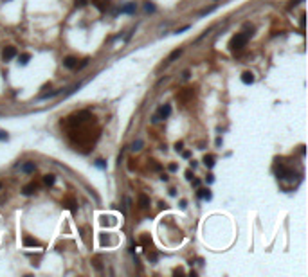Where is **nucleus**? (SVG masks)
I'll return each instance as SVG.
<instances>
[{
    "label": "nucleus",
    "mask_w": 308,
    "mask_h": 277,
    "mask_svg": "<svg viewBox=\"0 0 308 277\" xmlns=\"http://www.w3.org/2000/svg\"><path fill=\"white\" fill-rule=\"evenodd\" d=\"M198 196H202L204 200H211L213 198L211 191H207V189H200V191H198Z\"/></svg>",
    "instance_id": "dca6fc26"
},
{
    "label": "nucleus",
    "mask_w": 308,
    "mask_h": 277,
    "mask_svg": "<svg viewBox=\"0 0 308 277\" xmlns=\"http://www.w3.org/2000/svg\"><path fill=\"white\" fill-rule=\"evenodd\" d=\"M141 243H142V245H151V239H150L148 236H142L141 237Z\"/></svg>",
    "instance_id": "412c9836"
},
{
    "label": "nucleus",
    "mask_w": 308,
    "mask_h": 277,
    "mask_svg": "<svg viewBox=\"0 0 308 277\" xmlns=\"http://www.w3.org/2000/svg\"><path fill=\"white\" fill-rule=\"evenodd\" d=\"M34 191H36V184H27L23 189H22V193L25 196H31V195H34Z\"/></svg>",
    "instance_id": "0eeeda50"
},
{
    "label": "nucleus",
    "mask_w": 308,
    "mask_h": 277,
    "mask_svg": "<svg viewBox=\"0 0 308 277\" xmlns=\"http://www.w3.org/2000/svg\"><path fill=\"white\" fill-rule=\"evenodd\" d=\"M180 54H182V49H177V51H173V52L170 54V56H168V60H166V65L173 63L175 60H177V58H179V56H180Z\"/></svg>",
    "instance_id": "6e6552de"
},
{
    "label": "nucleus",
    "mask_w": 308,
    "mask_h": 277,
    "mask_svg": "<svg viewBox=\"0 0 308 277\" xmlns=\"http://www.w3.org/2000/svg\"><path fill=\"white\" fill-rule=\"evenodd\" d=\"M7 139H9V135L6 133V132H2V130H0V141H7Z\"/></svg>",
    "instance_id": "b1692460"
},
{
    "label": "nucleus",
    "mask_w": 308,
    "mask_h": 277,
    "mask_svg": "<svg viewBox=\"0 0 308 277\" xmlns=\"http://www.w3.org/2000/svg\"><path fill=\"white\" fill-rule=\"evenodd\" d=\"M22 171H23V173H34V171H36V166H34V162H25V164L22 166Z\"/></svg>",
    "instance_id": "1a4fd4ad"
},
{
    "label": "nucleus",
    "mask_w": 308,
    "mask_h": 277,
    "mask_svg": "<svg viewBox=\"0 0 308 277\" xmlns=\"http://www.w3.org/2000/svg\"><path fill=\"white\" fill-rule=\"evenodd\" d=\"M175 148H177V151H180V149H182V142H177V146H175Z\"/></svg>",
    "instance_id": "72a5a7b5"
},
{
    "label": "nucleus",
    "mask_w": 308,
    "mask_h": 277,
    "mask_svg": "<svg viewBox=\"0 0 308 277\" xmlns=\"http://www.w3.org/2000/svg\"><path fill=\"white\" fill-rule=\"evenodd\" d=\"M148 259H151V261H155V259H157V254H148Z\"/></svg>",
    "instance_id": "bb28decb"
},
{
    "label": "nucleus",
    "mask_w": 308,
    "mask_h": 277,
    "mask_svg": "<svg viewBox=\"0 0 308 277\" xmlns=\"http://www.w3.org/2000/svg\"><path fill=\"white\" fill-rule=\"evenodd\" d=\"M135 9H137V7H135V4H133V2H130L128 6H124V7L121 9V13H135Z\"/></svg>",
    "instance_id": "4468645a"
},
{
    "label": "nucleus",
    "mask_w": 308,
    "mask_h": 277,
    "mask_svg": "<svg viewBox=\"0 0 308 277\" xmlns=\"http://www.w3.org/2000/svg\"><path fill=\"white\" fill-rule=\"evenodd\" d=\"M297 2H301V0H292V2H290V7H294V6H297Z\"/></svg>",
    "instance_id": "c756f323"
},
{
    "label": "nucleus",
    "mask_w": 308,
    "mask_h": 277,
    "mask_svg": "<svg viewBox=\"0 0 308 277\" xmlns=\"http://www.w3.org/2000/svg\"><path fill=\"white\" fill-rule=\"evenodd\" d=\"M97 167H105V162H103V160H97Z\"/></svg>",
    "instance_id": "2f4dec72"
},
{
    "label": "nucleus",
    "mask_w": 308,
    "mask_h": 277,
    "mask_svg": "<svg viewBox=\"0 0 308 277\" xmlns=\"http://www.w3.org/2000/svg\"><path fill=\"white\" fill-rule=\"evenodd\" d=\"M54 182H56V176H54V174H45V176H43V184L45 185H54Z\"/></svg>",
    "instance_id": "ddd939ff"
},
{
    "label": "nucleus",
    "mask_w": 308,
    "mask_h": 277,
    "mask_svg": "<svg viewBox=\"0 0 308 277\" xmlns=\"http://www.w3.org/2000/svg\"><path fill=\"white\" fill-rule=\"evenodd\" d=\"M63 205L70 211V212H76V209H78V202H76L74 196H65L63 198Z\"/></svg>",
    "instance_id": "f03ea898"
},
{
    "label": "nucleus",
    "mask_w": 308,
    "mask_h": 277,
    "mask_svg": "<svg viewBox=\"0 0 308 277\" xmlns=\"http://www.w3.org/2000/svg\"><path fill=\"white\" fill-rule=\"evenodd\" d=\"M242 81H243L245 85H252V83H254V74H252V72H243V74H242Z\"/></svg>",
    "instance_id": "423d86ee"
},
{
    "label": "nucleus",
    "mask_w": 308,
    "mask_h": 277,
    "mask_svg": "<svg viewBox=\"0 0 308 277\" xmlns=\"http://www.w3.org/2000/svg\"><path fill=\"white\" fill-rule=\"evenodd\" d=\"M170 171H177V164H170Z\"/></svg>",
    "instance_id": "7c9ffc66"
},
{
    "label": "nucleus",
    "mask_w": 308,
    "mask_h": 277,
    "mask_svg": "<svg viewBox=\"0 0 308 277\" xmlns=\"http://www.w3.org/2000/svg\"><path fill=\"white\" fill-rule=\"evenodd\" d=\"M144 11H146V13H155V6H153L151 2H146V4H144Z\"/></svg>",
    "instance_id": "a211bd4d"
},
{
    "label": "nucleus",
    "mask_w": 308,
    "mask_h": 277,
    "mask_svg": "<svg viewBox=\"0 0 308 277\" xmlns=\"http://www.w3.org/2000/svg\"><path fill=\"white\" fill-rule=\"evenodd\" d=\"M204 164L207 166V167H213V166H214V157H213V155H205V157H204Z\"/></svg>",
    "instance_id": "2eb2a0df"
},
{
    "label": "nucleus",
    "mask_w": 308,
    "mask_h": 277,
    "mask_svg": "<svg viewBox=\"0 0 308 277\" xmlns=\"http://www.w3.org/2000/svg\"><path fill=\"white\" fill-rule=\"evenodd\" d=\"M150 205V198L146 195H139V207L141 209H146Z\"/></svg>",
    "instance_id": "9d476101"
},
{
    "label": "nucleus",
    "mask_w": 308,
    "mask_h": 277,
    "mask_svg": "<svg viewBox=\"0 0 308 277\" xmlns=\"http://www.w3.org/2000/svg\"><path fill=\"white\" fill-rule=\"evenodd\" d=\"M213 182H214V176L209 174V176H207V184H213Z\"/></svg>",
    "instance_id": "393cba45"
},
{
    "label": "nucleus",
    "mask_w": 308,
    "mask_h": 277,
    "mask_svg": "<svg viewBox=\"0 0 308 277\" xmlns=\"http://www.w3.org/2000/svg\"><path fill=\"white\" fill-rule=\"evenodd\" d=\"M0 189H2V184H0Z\"/></svg>",
    "instance_id": "f704fd0d"
},
{
    "label": "nucleus",
    "mask_w": 308,
    "mask_h": 277,
    "mask_svg": "<svg viewBox=\"0 0 308 277\" xmlns=\"http://www.w3.org/2000/svg\"><path fill=\"white\" fill-rule=\"evenodd\" d=\"M76 65H78V60H76L74 56H67L63 60V67L65 69H76Z\"/></svg>",
    "instance_id": "39448f33"
},
{
    "label": "nucleus",
    "mask_w": 308,
    "mask_h": 277,
    "mask_svg": "<svg viewBox=\"0 0 308 277\" xmlns=\"http://www.w3.org/2000/svg\"><path fill=\"white\" fill-rule=\"evenodd\" d=\"M141 148H142V141H141V139H137L135 142L132 144V148H130V149H132V151H139Z\"/></svg>",
    "instance_id": "f3484780"
},
{
    "label": "nucleus",
    "mask_w": 308,
    "mask_h": 277,
    "mask_svg": "<svg viewBox=\"0 0 308 277\" xmlns=\"http://www.w3.org/2000/svg\"><path fill=\"white\" fill-rule=\"evenodd\" d=\"M216 9V6H211V7H207V9H204L202 13H200V16H204V15H207V13H211V11Z\"/></svg>",
    "instance_id": "4be33fe9"
},
{
    "label": "nucleus",
    "mask_w": 308,
    "mask_h": 277,
    "mask_svg": "<svg viewBox=\"0 0 308 277\" xmlns=\"http://www.w3.org/2000/svg\"><path fill=\"white\" fill-rule=\"evenodd\" d=\"M76 6H78V7H85L86 0H76Z\"/></svg>",
    "instance_id": "5701e85b"
},
{
    "label": "nucleus",
    "mask_w": 308,
    "mask_h": 277,
    "mask_svg": "<svg viewBox=\"0 0 308 277\" xmlns=\"http://www.w3.org/2000/svg\"><path fill=\"white\" fill-rule=\"evenodd\" d=\"M15 56H16V49H15L13 45L6 47V49L2 51V58H4V61H9V60H13Z\"/></svg>",
    "instance_id": "7ed1b4c3"
},
{
    "label": "nucleus",
    "mask_w": 308,
    "mask_h": 277,
    "mask_svg": "<svg viewBox=\"0 0 308 277\" xmlns=\"http://www.w3.org/2000/svg\"><path fill=\"white\" fill-rule=\"evenodd\" d=\"M247 40H249V36H247V34H243V32H240V34L233 36V40H231V43H229L231 51H242L245 45H247Z\"/></svg>",
    "instance_id": "f257e3e1"
},
{
    "label": "nucleus",
    "mask_w": 308,
    "mask_h": 277,
    "mask_svg": "<svg viewBox=\"0 0 308 277\" xmlns=\"http://www.w3.org/2000/svg\"><path fill=\"white\" fill-rule=\"evenodd\" d=\"M193 97V88H184L180 94H177V99L182 101V103H186L188 99H191Z\"/></svg>",
    "instance_id": "20e7f679"
},
{
    "label": "nucleus",
    "mask_w": 308,
    "mask_h": 277,
    "mask_svg": "<svg viewBox=\"0 0 308 277\" xmlns=\"http://www.w3.org/2000/svg\"><path fill=\"white\" fill-rule=\"evenodd\" d=\"M29 60H31V54H27V52L20 56V63H22V65H25V63L29 61Z\"/></svg>",
    "instance_id": "6ab92c4d"
},
{
    "label": "nucleus",
    "mask_w": 308,
    "mask_h": 277,
    "mask_svg": "<svg viewBox=\"0 0 308 277\" xmlns=\"http://www.w3.org/2000/svg\"><path fill=\"white\" fill-rule=\"evenodd\" d=\"M182 157H184V158H189V157H191V153H189V151H184V153H182Z\"/></svg>",
    "instance_id": "c85d7f7f"
},
{
    "label": "nucleus",
    "mask_w": 308,
    "mask_h": 277,
    "mask_svg": "<svg viewBox=\"0 0 308 277\" xmlns=\"http://www.w3.org/2000/svg\"><path fill=\"white\" fill-rule=\"evenodd\" d=\"M193 185H195V187H198V185H200V180H198V178H195V180H193Z\"/></svg>",
    "instance_id": "cd10ccee"
},
{
    "label": "nucleus",
    "mask_w": 308,
    "mask_h": 277,
    "mask_svg": "<svg viewBox=\"0 0 308 277\" xmlns=\"http://www.w3.org/2000/svg\"><path fill=\"white\" fill-rule=\"evenodd\" d=\"M88 61H90V60H88V58H85V60L79 63V65H76V69H78V70H81L83 67H86V65H88Z\"/></svg>",
    "instance_id": "aec40b11"
},
{
    "label": "nucleus",
    "mask_w": 308,
    "mask_h": 277,
    "mask_svg": "<svg viewBox=\"0 0 308 277\" xmlns=\"http://www.w3.org/2000/svg\"><path fill=\"white\" fill-rule=\"evenodd\" d=\"M186 205H188V202H186V200H180V209H186Z\"/></svg>",
    "instance_id": "a878e982"
},
{
    "label": "nucleus",
    "mask_w": 308,
    "mask_h": 277,
    "mask_svg": "<svg viewBox=\"0 0 308 277\" xmlns=\"http://www.w3.org/2000/svg\"><path fill=\"white\" fill-rule=\"evenodd\" d=\"M23 245H25V246H40V243H38L36 239H32V237L25 236V237H23Z\"/></svg>",
    "instance_id": "f8f14e48"
},
{
    "label": "nucleus",
    "mask_w": 308,
    "mask_h": 277,
    "mask_svg": "<svg viewBox=\"0 0 308 277\" xmlns=\"http://www.w3.org/2000/svg\"><path fill=\"white\" fill-rule=\"evenodd\" d=\"M170 113H171V106H170V104H164V106H162V108L159 110V115L162 117V119L170 117Z\"/></svg>",
    "instance_id": "9b49d317"
},
{
    "label": "nucleus",
    "mask_w": 308,
    "mask_h": 277,
    "mask_svg": "<svg viewBox=\"0 0 308 277\" xmlns=\"http://www.w3.org/2000/svg\"><path fill=\"white\" fill-rule=\"evenodd\" d=\"M186 178H188V180H193V176H191V171H188V173H186Z\"/></svg>",
    "instance_id": "473e14b6"
}]
</instances>
